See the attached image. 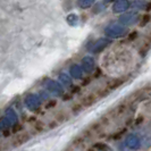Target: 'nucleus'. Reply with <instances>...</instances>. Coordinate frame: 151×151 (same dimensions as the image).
Wrapping results in <instances>:
<instances>
[{"instance_id": "obj_1", "label": "nucleus", "mask_w": 151, "mask_h": 151, "mask_svg": "<svg viewBox=\"0 0 151 151\" xmlns=\"http://www.w3.org/2000/svg\"><path fill=\"white\" fill-rule=\"evenodd\" d=\"M125 143H126V145L129 147V149L136 150V149L140 148V139L136 135H129V136H127Z\"/></svg>"}, {"instance_id": "obj_2", "label": "nucleus", "mask_w": 151, "mask_h": 151, "mask_svg": "<svg viewBox=\"0 0 151 151\" xmlns=\"http://www.w3.org/2000/svg\"><path fill=\"white\" fill-rule=\"evenodd\" d=\"M98 99H97V96H94V94H89V96H86L85 98L82 99V101H81V105L83 107H89L91 106L93 102H96Z\"/></svg>"}, {"instance_id": "obj_3", "label": "nucleus", "mask_w": 151, "mask_h": 151, "mask_svg": "<svg viewBox=\"0 0 151 151\" xmlns=\"http://www.w3.org/2000/svg\"><path fill=\"white\" fill-rule=\"evenodd\" d=\"M26 105L31 109H37V107L39 106V99L35 96H29L26 99Z\"/></svg>"}, {"instance_id": "obj_4", "label": "nucleus", "mask_w": 151, "mask_h": 151, "mask_svg": "<svg viewBox=\"0 0 151 151\" xmlns=\"http://www.w3.org/2000/svg\"><path fill=\"white\" fill-rule=\"evenodd\" d=\"M129 7V1L126 0H122L116 4V6H114V12H121V10H125Z\"/></svg>"}, {"instance_id": "obj_5", "label": "nucleus", "mask_w": 151, "mask_h": 151, "mask_svg": "<svg viewBox=\"0 0 151 151\" xmlns=\"http://www.w3.org/2000/svg\"><path fill=\"white\" fill-rule=\"evenodd\" d=\"M27 140H29V135H27V134H21V135H17L15 139H14V142H13V143H14V145L17 147V145H21V144H23L24 142H26Z\"/></svg>"}, {"instance_id": "obj_6", "label": "nucleus", "mask_w": 151, "mask_h": 151, "mask_svg": "<svg viewBox=\"0 0 151 151\" xmlns=\"http://www.w3.org/2000/svg\"><path fill=\"white\" fill-rule=\"evenodd\" d=\"M6 119L9 122L10 125H14L17 122V118H16V114L13 111V110H8L6 113Z\"/></svg>"}, {"instance_id": "obj_7", "label": "nucleus", "mask_w": 151, "mask_h": 151, "mask_svg": "<svg viewBox=\"0 0 151 151\" xmlns=\"http://www.w3.org/2000/svg\"><path fill=\"white\" fill-rule=\"evenodd\" d=\"M123 82H124L123 80H114L111 82H109V83H108V90L113 91V90H115V89H117Z\"/></svg>"}, {"instance_id": "obj_8", "label": "nucleus", "mask_w": 151, "mask_h": 151, "mask_svg": "<svg viewBox=\"0 0 151 151\" xmlns=\"http://www.w3.org/2000/svg\"><path fill=\"white\" fill-rule=\"evenodd\" d=\"M9 122L6 119V117H4V118H1L0 119V129H7L9 127Z\"/></svg>"}, {"instance_id": "obj_9", "label": "nucleus", "mask_w": 151, "mask_h": 151, "mask_svg": "<svg viewBox=\"0 0 151 151\" xmlns=\"http://www.w3.org/2000/svg\"><path fill=\"white\" fill-rule=\"evenodd\" d=\"M150 21V16L149 15H145V16H143V19L141 21V26H144L147 23Z\"/></svg>"}, {"instance_id": "obj_10", "label": "nucleus", "mask_w": 151, "mask_h": 151, "mask_svg": "<svg viewBox=\"0 0 151 151\" xmlns=\"http://www.w3.org/2000/svg\"><path fill=\"white\" fill-rule=\"evenodd\" d=\"M86 151H94V149H88Z\"/></svg>"}, {"instance_id": "obj_11", "label": "nucleus", "mask_w": 151, "mask_h": 151, "mask_svg": "<svg viewBox=\"0 0 151 151\" xmlns=\"http://www.w3.org/2000/svg\"><path fill=\"white\" fill-rule=\"evenodd\" d=\"M0 151H1V149H0Z\"/></svg>"}]
</instances>
